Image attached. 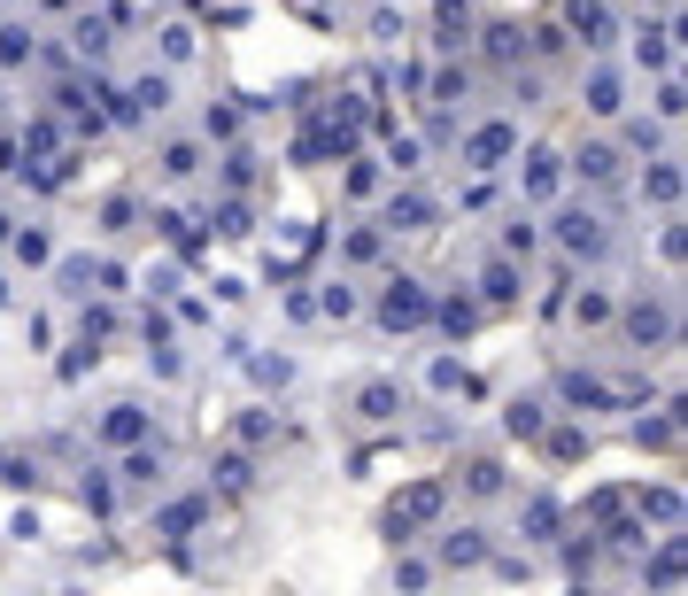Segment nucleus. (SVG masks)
Segmentation results:
<instances>
[{
	"label": "nucleus",
	"instance_id": "7ed1b4c3",
	"mask_svg": "<svg viewBox=\"0 0 688 596\" xmlns=\"http://www.w3.org/2000/svg\"><path fill=\"white\" fill-rule=\"evenodd\" d=\"M24 62H31V31L8 24V31H0V70H24Z\"/></svg>",
	"mask_w": 688,
	"mask_h": 596
},
{
	"label": "nucleus",
	"instance_id": "9d476101",
	"mask_svg": "<svg viewBox=\"0 0 688 596\" xmlns=\"http://www.w3.org/2000/svg\"><path fill=\"white\" fill-rule=\"evenodd\" d=\"M588 109H603V117H611V109H619V86H611V78H596V86H588Z\"/></svg>",
	"mask_w": 688,
	"mask_h": 596
},
{
	"label": "nucleus",
	"instance_id": "f257e3e1",
	"mask_svg": "<svg viewBox=\"0 0 688 596\" xmlns=\"http://www.w3.org/2000/svg\"><path fill=\"white\" fill-rule=\"evenodd\" d=\"M379 318H387V326H418V318H426V295H418V279H402L395 295L379 302Z\"/></svg>",
	"mask_w": 688,
	"mask_h": 596
},
{
	"label": "nucleus",
	"instance_id": "1a4fd4ad",
	"mask_svg": "<svg viewBox=\"0 0 688 596\" xmlns=\"http://www.w3.org/2000/svg\"><path fill=\"white\" fill-rule=\"evenodd\" d=\"M611 163H619L611 148H588V155H580V171H588V179H611Z\"/></svg>",
	"mask_w": 688,
	"mask_h": 596
},
{
	"label": "nucleus",
	"instance_id": "0eeeda50",
	"mask_svg": "<svg viewBox=\"0 0 688 596\" xmlns=\"http://www.w3.org/2000/svg\"><path fill=\"white\" fill-rule=\"evenodd\" d=\"M109 442H140V411H132V403L109 418Z\"/></svg>",
	"mask_w": 688,
	"mask_h": 596
},
{
	"label": "nucleus",
	"instance_id": "39448f33",
	"mask_svg": "<svg viewBox=\"0 0 688 596\" xmlns=\"http://www.w3.org/2000/svg\"><path fill=\"white\" fill-rule=\"evenodd\" d=\"M511 148V124H488V132H480V140H472V163H495V155Z\"/></svg>",
	"mask_w": 688,
	"mask_h": 596
},
{
	"label": "nucleus",
	"instance_id": "9b49d317",
	"mask_svg": "<svg viewBox=\"0 0 688 596\" xmlns=\"http://www.w3.org/2000/svg\"><path fill=\"white\" fill-rule=\"evenodd\" d=\"M488 295H495V302H511V295H518V279H511L503 264H488Z\"/></svg>",
	"mask_w": 688,
	"mask_h": 596
},
{
	"label": "nucleus",
	"instance_id": "f03ea898",
	"mask_svg": "<svg viewBox=\"0 0 688 596\" xmlns=\"http://www.w3.org/2000/svg\"><path fill=\"white\" fill-rule=\"evenodd\" d=\"M573 31H588V39H611V8H603V0H573Z\"/></svg>",
	"mask_w": 688,
	"mask_h": 596
},
{
	"label": "nucleus",
	"instance_id": "6e6552de",
	"mask_svg": "<svg viewBox=\"0 0 688 596\" xmlns=\"http://www.w3.org/2000/svg\"><path fill=\"white\" fill-rule=\"evenodd\" d=\"M426 217H433V209L418 202V194H395V225H426Z\"/></svg>",
	"mask_w": 688,
	"mask_h": 596
},
{
	"label": "nucleus",
	"instance_id": "423d86ee",
	"mask_svg": "<svg viewBox=\"0 0 688 596\" xmlns=\"http://www.w3.org/2000/svg\"><path fill=\"white\" fill-rule=\"evenodd\" d=\"M627 333H634V341H658L665 318H658V310H627Z\"/></svg>",
	"mask_w": 688,
	"mask_h": 596
},
{
	"label": "nucleus",
	"instance_id": "20e7f679",
	"mask_svg": "<svg viewBox=\"0 0 688 596\" xmlns=\"http://www.w3.org/2000/svg\"><path fill=\"white\" fill-rule=\"evenodd\" d=\"M565 240L588 248V256H603V225H596V217H565Z\"/></svg>",
	"mask_w": 688,
	"mask_h": 596
}]
</instances>
